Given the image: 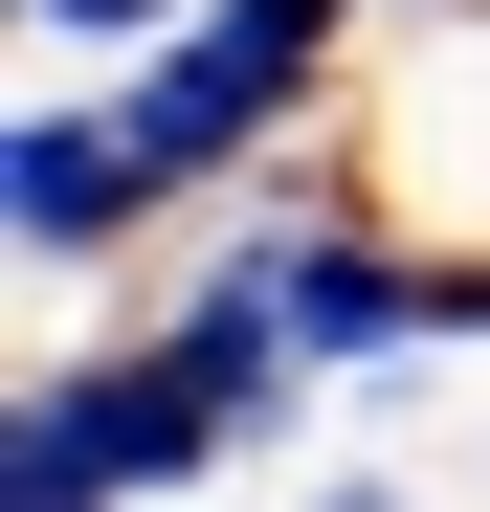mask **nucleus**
Listing matches in <instances>:
<instances>
[{
	"label": "nucleus",
	"instance_id": "7ed1b4c3",
	"mask_svg": "<svg viewBox=\"0 0 490 512\" xmlns=\"http://www.w3.org/2000/svg\"><path fill=\"white\" fill-rule=\"evenodd\" d=\"M134 268H156V179L112 134V67L0 45V290H23V357L45 334H112Z\"/></svg>",
	"mask_w": 490,
	"mask_h": 512
},
{
	"label": "nucleus",
	"instance_id": "39448f33",
	"mask_svg": "<svg viewBox=\"0 0 490 512\" xmlns=\"http://www.w3.org/2000/svg\"><path fill=\"white\" fill-rule=\"evenodd\" d=\"M179 0H0V45H67V67H134Z\"/></svg>",
	"mask_w": 490,
	"mask_h": 512
},
{
	"label": "nucleus",
	"instance_id": "f03ea898",
	"mask_svg": "<svg viewBox=\"0 0 490 512\" xmlns=\"http://www.w3.org/2000/svg\"><path fill=\"white\" fill-rule=\"evenodd\" d=\"M179 490H245V423H223V379L156 312L45 334L0 379V512H179Z\"/></svg>",
	"mask_w": 490,
	"mask_h": 512
},
{
	"label": "nucleus",
	"instance_id": "f257e3e1",
	"mask_svg": "<svg viewBox=\"0 0 490 512\" xmlns=\"http://www.w3.org/2000/svg\"><path fill=\"white\" fill-rule=\"evenodd\" d=\"M357 45H379V0H179V23L112 67V134H134L156 223H201V201L268 179V156H312L357 112Z\"/></svg>",
	"mask_w": 490,
	"mask_h": 512
},
{
	"label": "nucleus",
	"instance_id": "20e7f679",
	"mask_svg": "<svg viewBox=\"0 0 490 512\" xmlns=\"http://www.w3.org/2000/svg\"><path fill=\"white\" fill-rule=\"evenodd\" d=\"M335 156H357V201H379L401 245L490 268V0H379Z\"/></svg>",
	"mask_w": 490,
	"mask_h": 512
}]
</instances>
